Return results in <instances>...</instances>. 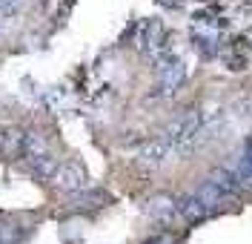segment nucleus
Wrapping results in <instances>:
<instances>
[{
    "instance_id": "nucleus-1",
    "label": "nucleus",
    "mask_w": 252,
    "mask_h": 244,
    "mask_svg": "<svg viewBox=\"0 0 252 244\" xmlns=\"http://www.w3.org/2000/svg\"><path fill=\"white\" fill-rule=\"evenodd\" d=\"M138 49H141L146 58H152L155 64L169 58V49H166V29L158 23V20H146L141 26L138 35Z\"/></svg>"
},
{
    "instance_id": "nucleus-2",
    "label": "nucleus",
    "mask_w": 252,
    "mask_h": 244,
    "mask_svg": "<svg viewBox=\"0 0 252 244\" xmlns=\"http://www.w3.org/2000/svg\"><path fill=\"white\" fill-rule=\"evenodd\" d=\"M158 69H160V83H158L155 95L172 98L175 92L184 86V81H187V66L181 64L175 55H169L166 61H160V64H158Z\"/></svg>"
},
{
    "instance_id": "nucleus-3",
    "label": "nucleus",
    "mask_w": 252,
    "mask_h": 244,
    "mask_svg": "<svg viewBox=\"0 0 252 244\" xmlns=\"http://www.w3.org/2000/svg\"><path fill=\"white\" fill-rule=\"evenodd\" d=\"M52 184L61 190V193H80L86 187V170L80 167L78 161H66V164H58L55 175H52Z\"/></svg>"
},
{
    "instance_id": "nucleus-4",
    "label": "nucleus",
    "mask_w": 252,
    "mask_h": 244,
    "mask_svg": "<svg viewBox=\"0 0 252 244\" xmlns=\"http://www.w3.org/2000/svg\"><path fill=\"white\" fill-rule=\"evenodd\" d=\"M175 149L172 144L166 141V138H158V141H149V144L141 146V152H138V161L146 164V167H160V164L169 161V155H172Z\"/></svg>"
},
{
    "instance_id": "nucleus-5",
    "label": "nucleus",
    "mask_w": 252,
    "mask_h": 244,
    "mask_svg": "<svg viewBox=\"0 0 252 244\" xmlns=\"http://www.w3.org/2000/svg\"><path fill=\"white\" fill-rule=\"evenodd\" d=\"M178 215L187 221V224H195V221H204L209 215V207L198 198V193H189L178 198Z\"/></svg>"
},
{
    "instance_id": "nucleus-6",
    "label": "nucleus",
    "mask_w": 252,
    "mask_h": 244,
    "mask_svg": "<svg viewBox=\"0 0 252 244\" xmlns=\"http://www.w3.org/2000/svg\"><path fill=\"white\" fill-rule=\"evenodd\" d=\"M146 212L155 218V221H172L175 215H178V201L169 198V195H155V198H149V204H146Z\"/></svg>"
},
{
    "instance_id": "nucleus-7",
    "label": "nucleus",
    "mask_w": 252,
    "mask_h": 244,
    "mask_svg": "<svg viewBox=\"0 0 252 244\" xmlns=\"http://www.w3.org/2000/svg\"><path fill=\"white\" fill-rule=\"evenodd\" d=\"M209 181H212L215 187H220L229 198H235V195L244 190V184H241V178H238V173H235V170H226V167L212 170V173H209Z\"/></svg>"
},
{
    "instance_id": "nucleus-8",
    "label": "nucleus",
    "mask_w": 252,
    "mask_h": 244,
    "mask_svg": "<svg viewBox=\"0 0 252 244\" xmlns=\"http://www.w3.org/2000/svg\"><path fill=\"white\" fill-rule=\"evenodd\" d=\"M198 198L204 201V204H206V207H209V210H215V207H220L223 201H229V195L223 193L220 187H215V184H212V181H209V178H206L204 184L198 187Z\"/></svg>"
},
{
    "instance_id": "nucleus-9",
    "label": "nucleus",
    "mask_w": 252,
    "mask_h": 244,
    "mask_svg": "<svg viewBox=\"0 0 252 244\" xmlns=\"http://www.w3.org/2000/svg\"><path fill=\"white\" fill-rule=\"evenodd\" d=\"M23 144H26V130L9 127V130H6V149H3V155H9V158H23Z\"/></svg>"
},
{
    "instance_id": "nucleus-10",
    "label": "nucleus",
    "mask_w": 252,
    "mask_h": 244,
    "mask_svg": "<svg viewBox=\"0 0 252 244\" xmlns=\"http://www.w3.org/2000/svg\"><path fill=\"white\" fill-rule=\"evenodd\" d=\"M32 167V173L34 175H40V178H52L55 175V170H58V158L52 155V152H43V155H37V158H32V161H26Z\"/></svg>"
},
{
    "instance_id": "nucleus-11",
    "label": "nucleus",
    "mask_w": 252,
    "mask_h": 244,
    "mask_svg": "<svg viewBox=\"0 0 252 244\" xmlns=\"http://www.w3.org/2000/svg\"><path fill=\"white\" fill-rule=\"evenodd\" d=\"M195 46L201 55H215L218 46H215V35H195Z\"/></svg>"
},
{
    "instance_id": "nucleus-12",
    "label": "nucleus",
    "mask_w": 252,
    "mask_h": 244,
    "mask_svg": "<svg viewBox=\"0 0 252 244\" xmlns=\"http://www.w3.org/2000/svg\"><path fill=\"white\" fill-rule=\"evenodd\" d=\"M226 66H229V69H235V72H241V69H244V66H247V55H229V58H226Z\"/></svg>"
},
{
    "instance_id": "nucleus-13",
    "label": "nucleus",
    "mask_w": 252,
    "mask_h": 244,
    "mask_svg": "<svg viewBox=\"0 0 252 244\" xmlns=\"http://www.w3.org/2000/svg\"><path fill=\"white\" fill-rule=\"evenodd\" d=\"M9 242H12V233L0 224V244H9Z\"/></svg>"
},
{
    "instance_id": "nucleus-14",
    "label": "nucleus",
    "mask_w": 252,
    "mask_h": 244,
    "mask_svg": "<svg viewBox=\"0 0 252 244\" xmlns=\"http://www.w3.org/2000/svg\"><path fill=\"white\" fill-rule=\"evenodd\" d=\"M3 149H6V130L0 127V155H3Z\"/></svg>"
}]
</instances>
